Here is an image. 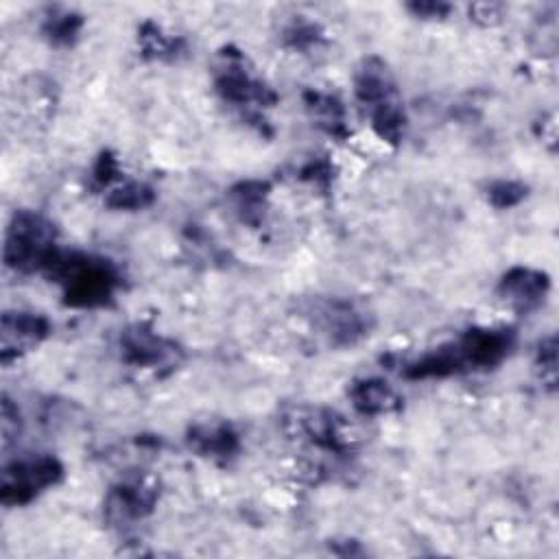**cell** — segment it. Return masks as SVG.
Listing matches in <instances>:
<instances>
[{
  "label": "cell",
  "instance_id": "1",
  "mask_svg": "<svg viewBox=\"0 0 559 559\" xmlns=\"http://www.w3.org/2000/svg\"><path fill=\"white\" fill-rule=\"evenodd\" d=\"M513 345L515 332L511 328H472L459 338L406 362L402 376L406 380H426L493 369L511 354Z\"/></svg>",
  "mask_w": 559,
  "mask_h": 559
},
{
  "label": "cell",
  "instance_id": "2",
  "mask_svg": "<svg viewBox=\"0 0 559 559\" xmlns=\"http://www.w3.org/2000/svg\"><path fill=\"white\" fill-rule=\"evenodd\" d=\"M44 273L61 286L63 304L70 308H103L120 286V275L109 260L83 251L57 249Z\"/></svg>",
  "mask_w": 559,
  "mask_h": 559
},
{
  "label": "cell",
  "instance_id": "3",
  "mask_svg": "<svg viewBox=\"0 0 559 559\" xmlns=\"http://www.w3.org/2000/svg\"><path fill=\"white\" fill-rule=\"evenodd\" d=\"M354 94L369 114L371 129L386 144H400L406 133V111L395 79L384 59L369 55L354 72Z\"/></svg>",
  "mask_w": 559,
  "mask_h": 559
},
{
  "label": "cell",
  "instance_id": "4",
  "mask_svg": "<svg viewBox=\"0 0 559 559\" xmlns=\"http://www.w3.org/2000/svg\"><path fill=\"white\" fill-rule=\"evenodd\" d=\"M214 87L225 103H231L245 111V118L251 124L262 127V109H269L277 103V94L247 68V59L236 48H223L214 66Z\"/></svg>",
  "mask_w": 559,
  "mask_h": 559
},
{
  "label": "cell",
  "instance_id": "5",
  "mask_svg": "<svg viewBox=\"0 0 559 559\" xmlns=\"http://www.w3.org/2000/svg\"><path fill=\"white\" fill-rule=\"evenodd\" d=\"M57 229L52 221L33 210H17L4 231L2 260L20 273L44 271L57 251Z\"/></svg>",
  "mask_w": 559,
  "mask_h": 559
},
{
  "label": "cell",
  "instance_id": "6",
  "mask_svg": "<svg viewBox=\"0 0 559 559\" xmlns=\"http://www.w3.org/2000/svg\"><path fill=\"white\" fill-rule=\"evenodd\" d=\"M61 478H63V465L52 454L15 459L2 467L0 502L4 507L28 504L48 487L59 485Z\"/></svg>",
  "mask_w": 559,
  "mask_h": 559
},
{
  "label": "cell",
  "instance_id": "7",
  "mask_svg": "<svg viewBox=\"0 0 559 559\" xmlns=\"http://www.w3.org/2000/svg\"><path fill=\"white\" fill-rule=\"evenodd\" d=\"M120 356L135 369L168 373L183 360V349L146 323H133L120 332Z\"/></svg>",
  "mask_w": 559,
  "mask_h": 559
},
{
  "label": "cell",
  "instance_id": "8",
  "mask_svg": "<svg viewBox=\"0 0 559 559\" xmlns=\"http://www.w3.org/2000/svg\"><path fill=\"white\" fill-rule=\"evenodd\" d=\"M284 430L293 439H306L319 450L345 454L349 439L338 413L323 406H297L284 415Z\"/></svg>",
  "mask_w": 559,
  "mask_h": 559
},
{
  "label": "cell",
  "instance_id": "9",
  "mask_svg": "<svg viewBox=\"0 0 559 559\" xmlns=\"http://www.w3.org/2000/svg\"><path fill=\"white\" fill-rule=\"evenodd\" d=\"M314 325L336 347L356 345L371 330V314L349 299H317L310 308Z\"/></svg>",
  "mask_w": 559,
  "mask_h": 559
},
{
  "label": "cell",
  "instance_id": "10",
  "mask_svg": "<svg viewBox=\"0 0 559 559\" xmlns=\"http://www.w3.org/2000/svg\"><path fill=\"white\" fill-rule=\"evenodd\" d=\"M159 498V483L146 474H133L118 480L105 498V518L109 524H129L153 513Z\"/></svg>",
  "mask_w": 559,
  "mask_h": 559
},
{
  "label": "cell",
  "instance_id": "11",
  "mask_svg": "<svg viewBox=\"0 0 559 559\" xmlns=\"http://www.w3.org/2000/svg\"><path fill=\"white\" fill-rule=\"evenodd\" d=\"M52 325L44 314L37 312H4L0 321V362L9 365L20 356L41 345Z\"/></svg>",
  "mask_w": 559,
  "mask_h": 559
},
{
  "label": "cell",
  "instance_id": "12",
  "mask_svg": "<svg viewBox=\"0 0 559 559\" xmlns=\"http://www.w3.org/2000/svg\"><path fill=\"white\" fill-rule=\"evenodd\" d=\"M550 290V277L544 271L531 266H511L498 282L496 293L518 312H531L539 308Z\"/></svg>",
  "mask_w": 559,
  "mask_h": 559
},
{
  "label": "cell",
  "instance_id": "13",
  "mask_svg": "<svg viewBox=\"0 0 559 559\" xmlns=\"http://www.w3.org/2000/svg\"><path fill=\"white\" fill-rule=\"evenodd\" d=\"M186 443L199 456L229 461L240 452V437L227 421H201L188 428Z\"/></svg>",
  "mask_w": 559,
  "mask_h": 559
},
{
  "label": "cell",
  "instance_id": "14",
  "mask_svg": "<svg viewBox=\"0 0 559 559\" xmlns=\"http://www.w3.org/2000/svg\"><path fill=\"white\" fill-rule=\"evenodd\" d=\"M352 406L360 415H386L402 406V397L382 378H360L347 389Z\"/></svg>",
  "mask_w": 559,
  "mask_h": 559
},
{
  "label": "cell",
  "instance_id": "15",
  "mask_svg": "<svg viewBox=\"0 0 559 559\" xmlns=\"http://www.w3.org/2000/svg\"><path fill=\"white\" fill-rule=\"evenodd\" d=\"M304 103H306V109H308L312 122L321 131H325L328 135H332L336 140H345L349 135L345 105L341 103L338 96L319 92V90H306Z\"/></svg>",
  "mask_w": 559,
  "mask_h": 559
},
{
  "label": "cell",
  "instance_id": "16",
  "mask_svg": "<svg viewBox=\"0 0 559 559\" xmlns=\"http://www.w3.org/2000/svg\"><path fill=\"white\" fill-rule=\"evenodd\" d=\"M269 181L262 179H247L238 181L229 188L227 199L234 210V214L249 227H258L264 221L266 205H269Z\"/></svg>",
  "mask_w": 559,
  "mask_h": 559
},
{
  "label": "cell",
  "instance_id": "17",
  "mask_svg": "<svg viewBox=\"0 0 559 559\" xmlns=\"http://www.w3.org/2000/svg\"><path fill=\"white\" fill-rule=\"evenodd\" d=\"M138 44H140L142 57L144 59H155V61H173L186 48L181 37L164 33L162 26L151 22V20L140 24V28H138Z\"/></svg>",
  "mask_w": 559,
  "mask_h": 559
},
{
  "label": "cell",
  "instance_id": "18",
  "mask_svg": "<svg viewBox=\"0 0 559 559\" xmlns=\"http://www.w3.org/2000/svg\"><path fill=\"white\" fill-rule=\"evenodd\" d=\"M85 20L81 13L63 7H50L41 22V35L59 48H70L83 28Z\"/></svg>",
  "mask_w": 559,
  "mask_h": 559
},
{
  "label": "cell",
  "instance_id": "19",
  "mask_svg": "<svg viewBox=\"0 0 559 559\" xmlns=\"http://www.w3.org/2000/svg\"><path fill=\"white\" fill-rule=\"evenodd\" d=\"M155 201V190L144 183V181H127L114 190L107 192L105 197V205L111 210H144L148 205H153Z\"/></svg>",
  "mask_w": 559,
  "mask_h": 559
},
{
  "label": "cell",
  "instance_id": "20",
  "mask_svg": "<svg viewBox=\"0 0 559 559\" xmlns=\"http://www.w3.org/2000/svg\"><path fill=\"white\" fill-rule=\"evenodd\" d=\"M282 39L288 48H295V50H310L312 46L321 44L323 41V31L319 24L310 22V20H304V17H297L293 20L284 33H282Z\"/></svg>",
  "mask_w": 559,
  "mask_h": 559
},
{
  "label": "cell",
  "instance_id": "21",
  "mask_svg": "<svg viewBox=\"0 0 559 559\" xmlns=\"http://www.w3.org/2000/svg\"><path fill=\"white\" fill-rule=\"evenodd\" d=\"M535 369L542 380V386H546L552 393L557 389V336L555 334L539 341L535 352Z\"/></svg>",
  "mask_w": 559,
  "mask_h": 559
},
{
  "label": "cell",
  "instance_id": "22",
  "mask_svg": "<svg viewBox=\"0 0 559 559\" xmlns=\"http://www.w3.org/2000/svg\"><path fill=\"white\" fill-rule=\"evenodd\" d=\"M528 194L526 183L515 179H498L487 186V201L498 210H509L522 203Z\"/></svg>",
  "mask_w": 559,
  "mask_h": 559
},
{
  "label": "cell",
  "instance_id": "23",
  "mask_svg": "<svg viewBox=\"0 0 559 559\" xmlns=\"http://www.w3.org/2000/svg\"><path fill=\"white\" fill-rule=\"evenodd\" d=\"M297 177L301 181H308V183L317 186L319 190L328 192V188L332 186V179H334V166L328 157H312L299 168Z\"/></svg>",
  "mask_w": 559,
  "mask_h": 559
},
{
  "label": "cell",
  "instance_id": "24",
  "mask_svg": "<svg viewBox=\"0 0 559 559\" xmlns=\"http://www.w3.org/2000/svg\"><path fill=\"white\" fill-rule=\"evenodd\" d=\"M0 430H2V448H9L13 441H17L22 432V417L17 406L9 395H2L0 404Z\"/></svg>",
  "mask_w": 559,
  "mask_h": 559
},
{
  "label": "cell",
  "instance_id": "25",
  "mask_svg": "<svg viewBox=\"0 0 559 559\" xmlns=\"http://www.w3.org/2000/svg\"><path fill=\"white\" fill-rule=\"evenodd\" d=\"M118 175H120L118 159L114 157V153L105 151V153H100V157L96 159V164L92 168V186L94 188H107Z\"/></svg>",
  "mask_w": 559,
  "mask_h": 559
},
{
  "label": "cell",
  "instance_id": "26",
  "mask_svg": "<svg viewBox=\"0 0 559 559\" xmlns=\"http://www.w3.org/2000/svg\"><path fill=\"white\" fill-rule=\"evenodd\" d=\"M406 9L415 15V17H421V20H443L452 7L448 2H435V0H415V2H408Z\"/></svg>",
  "mask_w": 559,
  "mask_h": 559
},
{
  "label": "cell",
  "instance_id": "27",
  "mask_svg": "<svg viewBox=\"0 0 559 559\" xmlns=\"http://www.w3.org/2000/svg\"><path fill=\"white\" fill-rule=\"evenodd\" d=\"M469 20L480 26H493L502 20V4L498 2H474L469 7Z\"/></svg>",
  "mask_w": 559,
  "mask_h": 559
},
{
  "label": "cell",
  "instance_id": "28",
  "mask_svg": "<svg viewBox=\"0 0 559 559\" xmlns=\"http://www.w3.org/2000/svg\"><path fill=\"white\" fill-rule=\"evenodd\" d=\"M539 122H542V131H537V135L542 138V142H546L550 146V151H555V142H557V118H555V114H544Z\"/></svg>",
  "mask_w": 559,
  "mask_h": 559
}]
</instances>
